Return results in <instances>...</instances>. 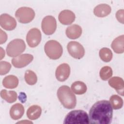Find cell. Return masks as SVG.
Returning a JSON list of instances; mask_svg holds the SVG:
<instances>
[{"label":"cell","instance_id":"cell-1","mask_svg":"<svg viewBox=\"0 0 124 124\" xmlns=\"http://www.w3.org/2000/svg\"><path fill=\"white\" fill-rule=\"evenodd\" d=\"M113 109L109 101L100 100L95 103L89 113V123L109 124L112 119Z\"/></svg>","mask_w":124,"mask_h":124},{"label":"cell","instance_id":"cell-13","mask_svg":"<svg viewBox=\"0 0 124 124\" xmlns=\"http://www.w3.org/2000/svg\"><path fill=\"white\" fill-rule=\"evenodd\" d=\"M75 15L71 11L64 10L61 11L59 15V21L63 25L71 24L75 19Z\"/></svg>","mask_w":124,"mask_h":124},{"label":"cell","instance_id":"cell-3","mask_svg":"<svg viewBox=\"0 0 124 124\" xmlns=\"http://www.w3.org/2000/svg\"><path fill=\"white\" fill-rule=\"evenodd\" d=\"M63 124H89V116L84 110H74L66 115Z\"/></svg>","mask_w":124,"mask_h":124},{"label":"cell","instance_id":"cell-9","mask_svg":"<svg viewBox=\"0 0 124 124\" xmlns=\"http://www.w3.org/2000/svg\"><path fill=\"white\" fill-rule=\"evenodd\" d=\"M42 38L40 30L37 28H32L28 32L26 36V41L31 47L37 46L41 42Z\"/></svg>","mask_w":124,"mask_h":124},{"label":"cell","instance_id":"cell-8","mask_svg":"<svg viewBox=\"0 0 124 124\" xmlns=\"http://www.w3.org/2000/svg\"><path fill=\"white\" fill-rule=\"evenodd\" d=\"M67 50L69 54L74 58L80 59L85 54V50L80 43L76 41H71L67 46Z\"/></svg>","mask_w":124,"mask_h":124},{"label":"cell","instance_id":"cell-29","mask_svg":"<svg viewBox=\"0 0 124 124\" xmlns=\"http://www.w3.org/2000/svg\"><path fill=\"white\" fill-rule=\"evenodd\" d=\"M0 44H2L3 43H4L7 40V35L6 34V33L4 32L3 31L0 29Z\"/></svg>","mask_w":124,"mask_h":124},{"label":"cell","instance_id":"cell-23","mask_svg":"<svg viewBox=\"0 0 124 124\" xmlns=\"http://www.w3.org/2000/svg\"><path fill=\"white\" fill-rule=\"evenodd\" d=\"M109 102L112 108L114 109H119L123 106V100L118 95H112L109 99Z\"/></svg>","mask_w":124,"mask_h":124},{"label":"cell","instance_id":"cell-12","mask_svg":"<svg viewBox=\"0 0 124 124\" xmlns=\"http://www.w3.org/2000/svg\"><path fill=\"white\" fill-rule=\"evenodd\" d=\"M70 74V68L67 63H62L58 66L55 72V76L58 80L63 82L66 80Z\"/></svg>","mask_w":124,"mask_h":124},{"label":"cell","instance_id":"cell-15","mask_svg":"<svg viewBox=\"0 0 124 124\" xmlns=\"http://www.w3.org/2000/svg\"><path fill=\"white\" fill-rule=\"evenodd\" d=\"M65 33L66 36L69 38L76 39L81 36L82 34V29L80 26L74 24L67 28Z\"/></svg>","mask_w":124,"mask_h":124},{"label":"cell","instance_id":"cell-18","mask_svg":"<svg viewBox=\"0 0 124 124\" xmlns=\"http://www.w3.org/2000/svg\"><path fill=\"white\" fill-rule=\"evenodd\" d=\"M111 47L114 51L118 54L124 52V35H120L116 38L112 42Z\"/></svg>","mask_w":124,"mask_h":124},{"label":"cell","instance_id":"cell-6","mask_svg":"<svg viewBox=\"0 0 124 124\" xmlns=\"http://www.w3.org/2000/svg\"><path fill=\"white\" fill-rule=\"evenodd\" d=\"M15 16L20 23L26 24L31 22L35 17L34 10L30 7H22L18 9L15 13Z\"/></svg>","mask_w":124,"mask_h":124},{"label":"cell","instance_id":"cell-4","mask_svg":"<svg viewBox=\"0 0 124 124\" xmlns=\"http://www.w3.org/2000/svg\"><path fill=\"white\" fill-rule=\"evenodd\" d=\"M46 55L52 60L59 59L62 54V47L61 45L56 40H49L47 41L44 47Z\"/></svg>","mask_w":124,"mask_h":124},{"label":"cell","instance_id":"cell-21","mask_svg":"<svg viewBox=\"0 0 124 124\" xmlns=\"http://www.w3.org/2000/svg\"><path fill=\"white\" fill-rule=\"evenodd\" d=\"M0 96L1 98L9 103H12L15 102L17 99V93L14 91H7L2 90L0 92Z\"/></svg>","mask_w":124,"mask_h":124},{"label":"cell","instance_id":"cell-22","mask_svg":"<svg viewBox=\"0 0 124 124\" xmlns=\"http://www.w3.org/2000/svg\"><path fill=\"white\" fill-rule=\"evenodd\" d=\"M71 89L77 94H83L86 92L87 88L84 82L80 81H77L72 83Z\"/></svg>","mask_w":124,"mask_h":124},{"label":"cell","instance_id":"cell-11","mask_svg":"<svg viewBox=\"0 0 124 124\" xmlns=\"http://www.w3.org/2000/svg\"><path fill=\"white\" fill-rule=\"evenodd\" d=\"M0 24L1 27L5 30L12 31L16 26V19L7 14H3L0 16Z\"/></svg>","mask_w":124,"mask_h":124},{"label":"cell","instance_id":"cell-17","mask_svg":"<svg viewBox=\"0 0 124 124\" xmlns=\"http://www.w3.org/2000/svg\"><path fill=\"white\" fill-rule=\"evenodd\" d=\"M111 11V9L109 5L106 4H100L94 8L93 13L97 17H104L108 16Z\"/></svg>","mask_w":124,"mask_h":124},{"label":"cell","instance_id":"cell-19","mask_svg":"<svg viewBox=\"0 0 124 124\" xmlns=\"http://www.w3.org/2000/svg\"><path fill=\"white\" fill-rule=\"evenodd\" d=\"M42 113L41 108L38 105H33L29 108L27 111V116L31 120L39 118Z\"/></svg>","mask_w":124,"mask_h":124},{"label":"cell","instance_id":"cell-26","mask_svg":"<svg viewBox=\"0 0 124 124\" xmlns=\"http://www.w3.org/2000/svg\"><path fill=\"white\" fill-rule=\"evenodd\" d=\"M112 70L110 67L105 66L100 70L99 75L102 80H107L112 76Z\"/></svg>","mask_w":124,"mask_h":124},{"label":"cell","instance_id":"cell-30","mask_svg":"<svg viewBox=\"0 0 124 124\" xmlns=\"http://www.w3.org/2000/svg\"><path fill=\"white\" fill-rule=\"evenodd\" d=\"M0 49H1L0 60H1L2 59H3V57H4V56H5V52H4V50H3V49L1 47H0Z\"/></svg>","mask_w":124,"mask_h":124},{"label":"cell","instance_id":"cell-20","mask_svg":"<svg viewBox=\"0 0 124 124\" xmlns=\"http://www.w3.org/2000/svg\"><path fill=\"white\" fill-rule=\"evenodd\" d=\"M3 86L8 89L16 88L18 84V79L14 75H9L5 77L2 81Z\"/></svg>","mask_w":124,"mask_h":124},{"label":"cell","instance_id":"cell-16","mask_svg":"<svg viewBox=\"0 0 124 124\" xmlns=\"http://www.w3.org/2000/svg\"><path fill=\"white\" fill-rule=\"evenodd\" d=\"M24 113V108L20 103H16L13 105L10 110V115L12 119L16 120L20 119Z\"/></svg>","mask_w":124,"mask_h":124},{"label":"cell","instance_id":"cell-10","mask_svg":"<svg viewBox=\"0 0 124 124\" xmlns=\"http://www.w3.org/2000/svg\"><path fill=\"white\" fill-rule=\"evenodd\" d=\"M33 59V56L30 54H21L13 58L12 63L16 68H20L25 67L30 63Z\"/></svg>","mask_w":124,"mask_h":124},{"label":"cell","instance_id":"cell-7","mask_svg":"<svg viewBox=\"0 0 124 124\" xmlns=\"http://www.w3.org/2000/svg\"><path fill=\"white\" fill-rule=\"evenodd\" d=\"M41 28L45 34L49 35L54 33L57 28L56 19L51 16H45L42 20Z\"/></svg>","mask_w":124,"mask_h":124},{"label":"cell","instance_id":"cell-27","mask_svg":"<svg viewBox=\"0 0 124 124\" xmlns=\"http://www.w3.org/2000/svg\"><path fill=\"white\" fill-rule=\"evenodd\" d=\"M11 64L6 61H1L0 62V74L4 75L8 73L11 69Z\"/></svg>","mask_w":124,"mask_h":124},{"label":"cell","instance_id":"cell-14","mask_svg":"<svg viewBox=\"0 0 124 124\" xmlns=\"http://www.w3.org/2000/svg\"><path fill=\"white\" fill-rule=\"evenodd\" d=\"M108 84L110 87L115 89L119 94L124 95V82L123 78L119 77H113L108 80Z\"/></svg>","mask_w":124,"mask_h":124},{"label":"cell","instance_id":"cell-2","mask_svg":"<svg viewBox=\"0 0 124 124\" xmlns=\"http://www.w3.org/2000/svg\"><path fill=\"white\" fill-rule=\"evenodd\" d=\"M57 94L59 101L64 108L70 109L76 107V97L68 86L63 85L60 87Z\"/></svg>","mask_w":124,"mask_h":124},{"label":"cell","instance_id":"cell-31","mask_svg":"<svg viewBox=\"0 0 124 124\" xmlns=\"http://www.w3.org/2000/svg\"><path fill=\"white\" fill-rule=\"evenodd\" d=\"M32 123L31 122H29V121H27L26 120H25V121H21V122H18L17 123Z\"/></svg>","mask_w":124,"mask_h":124},{"label":"cell","instance_id":"cell-24","mask_svg":"<svg viewBox=\"0 0 124 124\" xmlns=\"http://www.w3.org/2000/svg\"><path fill=\"white\" fill-rule=\"evenodd\" d=\"M99 55L100 59L106 62H110L112 58V52L111 50L107 47L101 48L99 51Z\"/></svg>","mask_w":124,"mask_h":124},{"label":"cell","instance_id":"cell-5","mask_svg":"<svg viewBox=\"0 0 124 124\" xmlns=\"http://www.w3.org/2000/svg\"><path fill=\"white\" fill-rule=\"evenodd\" d=\"M26 48L24 41L20 39H16L11 41L6 47L7 55L11 57H16L22 52Z\"/></svg>","mask_w":124,"mask_h":124},{"label":"cell","instance_id":"cell-28","mask_svg":"<svg viewBox=\"0 0 124 124\" xmlns=\"http://www.w3.org/2000/svg\"><path fill=\"white\" fill-rule=\"evenodd\" d=\"M124 10L123 9H121L119 10L116 13V17L117 19L118 20V21H119L120 23L122 24H124Z\"/></svg>","mask_w":124,"mask_h":124},{"label":"cell","instance_id":"cell-25","mask_svg":"<svg viewBox=\"0 0 124 124\" xmlns=\"http://www.w3.org/2000/svg\"><path fill=\"white\" fill-rule=\"evenodd\" d=\"M25 80L26 83L30 85H34L37 81V77L35 73L30 70H28L25 73Z\"/></svg>","mask_w":124,"mask_h":124}]
</instances>
